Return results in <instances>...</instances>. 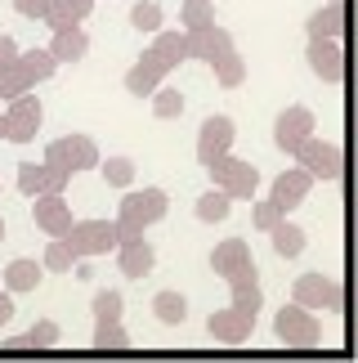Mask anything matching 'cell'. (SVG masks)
<instances>
[{
	"instance_id": "obj_15",
	"label": "cell",
	"mask_w": 358,
	"mask_h": 363,
	"mask_svg": "<svg viewBox=\"0 0 358 363\" xmlns=\"http://www.w3.org/2000/svg\"><path fill=\"white\" fill-rule=\"evenodd\" d=\"M32 220L40 233H50V238H63L67 229H72V206H67L63 193H40V198H32Z\"/></svg>"
},
{
	"instance_id": "obj_29",
	"label": "cell",
	"mask_w": 358,
	"mask_h": 363,
	"mask_svg": "<svg viewBox=\"0 0 358 363\" xmlns=\"http://www.w3.org/2000/svg\"><path fill=\"white\" fill-rule=\"evenodd\" d=\"M229 206L233 198L229 193H219V189H206L197 202H192V216L202 220V225H219V220H229Z\"/></svg>"
},
{
	"instance_id": "obj_19",
	"label": "cell",
	"mask_w": 358,
	"mask_h": 363,
	"mask_svg": "<svg viewBox=\"0 0 358 363\" xmlns=\"http://www.w3.org/2000/svg\"><path fill=\"white\" fill-rule=\"evenodd\" d=\"M148 54H153L166 72H179V63H188V32H179V27H175V32H166V27H161V32H153Z\"/></svg>"
},
{
	"instance_id": "obj_35",
	"label": "cell",
	"mask_w": 358,
	"mask_h": 363,
	"mask_svg": "<svg viewBox=\"0 0 358 363\" xmlns=\"http://www.w3.org/2000/svg\"><path fill=\"white\" fill-rule=\"evenodd\" d=\"M148 99H153V117H157V121H175V117H184V94H179L175 86H157L153 94H148Z\"/></svg>"
},
{
	"instance_id": "obj_4",
	"label": "cell",
	"mask_w": 358,
	"mask_h": 363,
	"mask_svg": "<svg viewBox=\"0 0 358 363\" xmlns=\"http://www.w3.org/2000/svg\"><path fill=\"white\" fill-rule=\"evenodd\" d=\"M211 269L224 278V283H260V269H255V256H251V242L246 238H224L215 242L211 251Z\"/></svg>"
},
{
	"instance_id": "obj_44",
	"label": "cell",
	"mask_w": 358,
	"mask_h": 363,
	"mask_svg": "<svg viewBox=\"0 0 358 363\" xmlns=\"http://www.w3.org/2000/svg\"><path fill=\"white\" fill-rule=\"evenodd\" d=\"M0 139H5V113H0Z\"/></svg>"
},
{
	"instance_id": "obj_33",
	"label": "cell",
	"mask_w": 358,
	"mask_h": 363,
	"mask_svg": "<svg viewBox=\"0 0 358 363\" xmlns=\"http://www.w3.org/2000/svg\"><path fill=\"white\" fill-rule=\"evenodd\" d=\"M76 260H81V256L67 247V238H50V247L40 251V264H45V274H72Z\"/></svg>"
},
{
	"instance_id": "obj_46",
	"label": "cell",
	"mask_w": 358,
	"mask_h": 363,
	"mask_svg": "<svg viewBox=\"0 0 358 363\" xmlns=\"http://www.w3.org/2000/svg\"><path fill=\"white\" fill-rule=\"evenodd\" d=\"M327 5H345V0H327Z\"/></svg>"
},
{
	"instance_id": "obj_23",
	"label": "cell",
	"mask_w": 358,
	"mask_h": 363,
	"mask_svg": "<svg viewBox=\"0 0 358 363\" xmlns=\"http://www.w3.org/2000/svg\"><path fill=\"white\" fill-rule=\"evenodd\" d=\"M13 63H18L23 81H27L32 90L40 86V81H50L54 72H59V59H54L50 50H18V59H13Z\"/></svg>"
},
{
	"instance_id": "obj_9",
	"label": "cell",
	"mask_w": 358,
	"mask_h": 363,
	"mask_svg": "<svg viewBox=\"0 0 358 363\" xmlns=\"http://www.w3.org/2000/svg\"><path fill=\"white\" fill-rule=\"evenodd\" d=\"M40 121H45L40 99L27 90V94H18V99H9V108H5V139L9 144H27V139H36Z\"/></svg>"
},
{
	"instance_id": "obj_20",
	"label": "cell",
	"mask_w": 358,
	"mask_h": 363,
	"mask_svg": "<svg viewBox=\"0 0 358 363\" xmlns=\"http://www.w3.org/2000/svg\"><path fill=\"white\" fill-rule=\"evenodd\" d=\"M161 81H166V67H161L157 59H153V54H139V59H134L130 63V72H126V90L134 94V99H148V94H153L157 86H161Z\"/></svg>"
},
{
	"instance_id": "obj_45",
	"label": "cell",
	"mask_w": 358,
	"mask_h": 363,
	"mask_svg": "<svg viewBox=\"0 0 358 363\" xmlns=\"http://www.w3.org/2000/svg\"><path fill=\"white\" fill-rule=\"evenodd\" d=\"M0 238H5V216H0Z\"/></svg>"
},
{
	"instance_id": "obj_3",
	"label": "cell",
	"mask_w": 358,
	"mask_h": 363,
	"mask_svg": "<svg viewBox=\"0 0 358 363\" xmlns=\"http://www.w3.org/2000/svg\"><path fill=\"white\" fill-rule=\"evenodd\" d=\"M273 332H278V341L291 345V350H313V345L323 341V323L313 318V310H305V305H296V301L273 314Z\"/></svg>"
},
{
	"instance_id": "obj_11",
	"label": "cell",
	"mask_w": 358,
	"mask_h": 363,
	"mask_svg": "<svg viewBox=\"0 0 358 363\" xmlns=\"http://www.w3.org/2000/svg\"><path fill=\"white\" fill-rule=\"evenodd\" d=\"M305 59H309V72L318 81H327V86H340V81H345V45H340V40L313 36L305 45Z\"/></svg>"
},
{
	"instance_id": "obj_6",
	"label": "cell",
	"mask_w": 358,
	"mask_h": 363,
	"mask_svg": "<svg viewBox=\"0 0 358 363\" xmlns=\"http://www.w3.org/2000/svg\"><path fill=\"white\" fill-rule=\"evenodd\" d=\"M291 301L296 305H305V310H332L340 314L345 310V291H340L336 278H327V274H300L296 283H291Z\"/></svg>"
},
{
	"instance_id": "obj_18",
	"label": "cell",
	"mask_w": 358,
	"mask_h": 363,
	"mask_svg": "<svg viewBox=\"0 0 358 363\" xmlns=\"http://www.w3.org/2000/svg\"><path fill=\"white\" fill-rule=\"evenodd\" d=\"M117 269L126 278H148L157 269V251L148 238H130V242H117Z\"/></svg>"
},
{
	"instance_id": "obj_7",
	"label": "cell",
	"mask_w": 358,
	"mask_h": 363,
	"mask_svg": "<svg viewBox=\"0 0 358 363\" xmlns=\"http://www.w3.org/2000/svg\"><path fill=\"white\" fill-rule=\"evenodd\" d=\"M63 238H67V247H72L81 260H94V256H108V251H117L112 220H72V229H67Z\"/></svg>"
},
{
	"instance_id": "obj_8",
	"label": "cell",
	"mask_w": 358,
	"mask_h": 363,
	"mask_svg": "<svg viewBox=\"0 0 358 363\" xmlns=\"http://www.w3.org/2000/svg\"><path fill=\"white\" fill-rule=\"evenodd\" d=\"M72 171L50 162H18V193L23 198H40V193H67Z\"/></svg>"
},
{
	"instance_id": "obj_2",
	"label": "cell",
	"mask_w": 358,
	"mask_h": 363,
	"mask_svg": "<svg viewBox=\"0 0 358 363\" xmlns=\"http://www.w3.org/2000/svg\"><path fill=\"white\" fill-rule=\"evenodd\" d=\"M291 157H296L300 171H309L313 179H323V184H336V179L345 175V152H340V144H332V139L309 135L305 144H296Z\"/></svg>"
},
{
	"instance_id": "obj_34",
	"label": "cell",
	"mask_w": 358,
	"mask_h": 363,
	"mask_svg": "<svg viewBox=\"0 0 358 363\" xmlns=\"http://www.w3.org/2000/svg\"><path fill=\"white\" fill-rule=\"evenodd\" d=\"M134 337L126 328H121V318H112V323H94V350H130Z\"/></svg>"
},
{
	"instance_id": "obj_41",
	"label": "cell",
	"mask_w": 358,
	"mask_h": 363,
	"mask_svg": "<svg viewBox=\"0 0 358 363\" xmlns=\"http://www.w3.org/2000/svg\"><path fill=\"white\" fill-rule=\"evenodd\" d=\"M13 9H18L23 18H40V23H45V13H50V0H13Z\"/></svg>"
},
{
	"instance_id": "obj_1",
	"label": "cell",
	"mask_w": 358,
	"mask_h": 363,
	"mask_svg": "<svg viewBox=\"0 0 358 363\" xmlns=\"http://www.w3.org/2000/svg\"><path fill=\"white\" fill-rule=\"evenodd\" d=\"M206 171H211L215 189H219V193H229L233 202H251V198H255V189H260V171H255V162L233 157V152L215 157L211 166H206Z\"/></svg>"
},
{
	"instance_id": "obj_24",
	"label": "cell",
	"mask_w": 358,
	"mask_h": 363,
	"mask_svg": "<svg viewBox=\"0 0 358 363\" xmlns=\"http://www.w3.org/2000/svg\"><path fill=\"white\" fill-rule=\"evenodd\" d=\"M59 341H63L59 323H54V318H36V328L23 332V337H9L5 350H54Z\"/></svg>"
},
{
	"instance_id": "obj_42",
	"label": "cell",
	"mask_w": 358,
	"mask_h": 363,
	"mask_svg": "<svg viewBox=\"0 0 358 363\" xmlns=\"http://www.w3.org/2000/svg\"><path fill=\"white\" fill-rule=\"evenodd\" d=\"M13 59H18V45H13V36L0 32V63H13Z\"/></svg>"
},
{
	"instance_id": "obj_39",
	"label": "cell",
	"mask_w": 358,
	"mask_h": 363,
	"mask_svg": "<svg viewBox=\"0 0 358 363\" xmlns=\"http://www.w3.org/2000/svg\"><path fill=\"white\" fill-rule=\"evenodd\" d=\"M32 86L23 81L18 72V63H0V104H9V99H18V94H27Z\"/></svg>"
},
{
	"instance_id": "obj_21",
	"label": "cell",
	"mask_w": 358,
	"mask_h": 363,
	"mask_svg": "<svg viewBox=\"0 0 358 363\" xmlns=\"http://www.w3.org/2000/svg\"><path fill=\"white\" fill-rule=\"evenodd\" d=\"M305 32H309V40L318 36V40H340L345 36V5H323L305 18Z\"/></svg>"
},
{
	"instance_id": "obj_36",
	"label": "cell",
	"mask_w": 358,
	"mask_h": 363,
	"mask_svg": "<svg viewBox=\"0 0 358 363\" xmlns=\"http://www.w3.org/2000/svg\"><path fill=\"white\" fill-rule=\"evenodd\" d=\"M161 23H166V13H161L157 0H134V9H130V27L134 32H161Z\"/></svg>"
},
{
	"instance_id": "obj_32",
	"label": "cell",
	"mask_w": 358,
	"mask_h": 363,
	"mask_svg": "<svg viewBox=\"0 0 358 363\" xmlns=\"http://www.w3.org/2000/svg\"><path fill=\"white\" fill-rule=\"evenodd\" d=\"M103 179H108V189H121L126 193L134 184V162L130 157H99V166H94Z\"/></svg>"
},
{
	"instance_id": "obj_12",
	"label": "cell",
	"mask_w": 358,
	"mask_h": 363,
	"mask_svg": "<svg viewBox=\"0 0 358 363\" xmlns=\"http://www.w3.org/2000/svg\"><path fill=\"white\" fill-rule=\"evenodd\" d=\"M309 135H313V113L305 104L282 108L278 121H273V148H282V152H296V144H305Z\"/></svg>"
},
{
	"instance_id": "obj_40",
	"label": "cell",
	"mask_w": 358,
	"mask_h": 363,
	"mask_svg": "<svg viewBox=\"0 0 358 363\" xmlns=\"http://www.w3.org/2000/svg\"><path fill=\"white\" fill-rule=\"evenodd\" d=\"M282 216H287V211H278V206H273L269 198H260V202H251V225H255L260 233H269V229L278 225Z\"/></svg>"
},
{
	"instance_id": "obj_37",
	"label": "cell",
	"mask_w": 358,
	"mask_h": 363,
	"mask_svg": "<svg viewBox=\"0 0 358 363\" xmlns=\"http://www.w3.org/2000/svg\"><path fill=\"white\" fill-rule=\"evenodd\" d=\"M121 310H126V301H121V291H117V287L94 291V301H90L94 323H112V318H121Z\"/></svg>"
},
{
	"instance_id": "obj_31",
	"label": "cell",
	"mask_w": 358,
	"mask_h": 363,
	"mask_svg": "<svg viewBox=\"0 0 358 363\" xmlns=\"http://www.w3.org/2000/svg\"><path fill=\"white\" fill-rule=\"evenodd\" d=\"M153 314L161 318V323H184V318H188V301L184 296H179V291L175 287H161L157 291V296H153Z\"/></svg>"
},
{
	"instance_id": "obj_43",
	"label": "cell",
	"mask_w": 358,
	"mask_h": 363,
	"mask_svg": "<svg viewBox=\"0 0 358 363\" xmlns=\"http://www.w3.org/2000/svg\"><path fill=\"white\" fill-rule=\"evenodd\" d=\"M0 323H13V296L0 291Z\"/></svg>"
},
{
	"instance_id": "obj_30",
	"label": "cell",
	"mask_w": 358,
	"mask_h": 363,
	"mask_svg": "<svg viewBox=\"0 0 358 363\" xmlns=\"http://www.w3.org/2000/svg\"><path fill=\"white\" fill-rule=\"evenodd\" d=\"M211 72H215V81L224 90H238L242 81H246V59H242L238 50H229V54H219V59L211 63Z\"/></svg>"
},
{
	"instance_id": "obj_25",
	"label": "cell",
	"mask_w": 358,
	"mask_h": 363,
	"mask_svg": "<svg viewBox=\"0 0 358 363\" xmlns=\"http://www.w3.org/2000/svg\"><path fill=\"white\" fill-rule=\"evenodd\" d=\"M40 283H45V264L40 260H27V256H18V260H9L5 264V287L9 291H36Z\"/></svg>"
},
{
	"instance_id": "obj_27",
	"label": "cell",
	"mask_w": 358,
	"mask_h": 363,
	"mask_svg": "<svg viewBox=\"0 0 358 363\" xmlns=\"http://www.w3.org/2000/svg\"><path fill=\"white\" fill-rule=\"evenodd\" d=\"M269 238H273V251H278L282 260H296L300 251H305V242H309V238H305V229H300V225H291L287 216H282L278 225L269 229Z\"/></svg>"
},
{
	"instance_id": "obj_28",
	"label": "cell",
	"mask_w": 358,
	"mask_h": 363,
	"mask_svg": "<svg viewBox=\"0 0 358 363\" xmlns=\"http://www.w3.org/2000/svg\"><path fill=\"white\" fill-rule=\"evenodd\" d=\"M215 27V0H184L179 5V32H206Z\"/></svg>"
},
{
	"instance_id": "obj_38",
	"label": "cell",
	"mask_w": 358,
	"mask_h": 363,
	"mask_svg": "<svg viewBox=\"0 0 358 363\" xmlns=\"http://www.w3.org/2000/svg\"><path fill=\"white\" fill-rule=\"evenodd\" d=\"M229 291H233V305H238L242 314L255 318L260 310H265V291H260V283H233Z\"/></svg>"
},
{
	"instance_id": "obj_14",
	"label": "cell",
	"mask_w": 358,
	"mask_h": 363,
	"mask_svg": "<svg viewBox=\"0 0 358 363\" xmlns=\"http://www.w3.org/2000/svg\"><path fill=\"white\" fill-rule=\"evenodd\" d=\"M206 328H211V337L219 345H246V341H251V332H255V318L242 314L238 305H229V310H211Z\"/></svg>"
},
{
	"instance_id": "obj_26",
	"label": "cell",
	"mask_w": 358,
	"mask_h": 363,
	"mask_svg": "<svg viewBox=\"0 0 358 363\" xmlns=\"http://www.w3.org/2000/svg\"><path fill=\"white\" fill-rule=\"evenodd\" d=\"M94 0H50V13H45V27H81L90 18Z\"/></svg>"
},
{
	"instance_id": "obj_5",
	"label": "cell",
	"mask_w": 358,
	"mask_h": 363,
	"mask_svg": "<svg viewBox=\"0 0 358 363\" xmlns=\"http://www.w3.org/2000/svg\"><path fill=\"white\" fill-rule=\"evenodd\" d=\"M40 162L81 175V171H94V166H99V144H94L90 135H59L54 144H45V157Z\"/></svg>"
},
{
	"instance_id": "obj_17",
	"label": "cell",
	"mask_w": 358,
	"mask_h": 363,
	"mask_svg": "<svg viewBox=\"0 0 358 363\" xmlns=\"http://www.w3.org/2000/svg\"><path fill=\"white\" fill-rule=\"evenodd\" d=\"M229 50H238V45H233V36L219 23L206 27V32H188V63H206V67H211L219 54H229Z\"/></svg>"
},
{
	"instance_id": "obj_13",
	"label": "cell",
	"mask_w": 358,
	"mask_h": 363,
	"mask_svg": "<svg viewBox=\"0 0 358 363\" xmlns=\"http://www.w3.org/2000/svg\"><path fill=\"white\" fill-rule=\"evenodd\" d=\"M233 139H238V125H233V117H206L202 130H197V162L211 166L215 157L233 152Z\"/></svg>"
},
{
	"instance_id": "obj_16",
	"label": "cell",
	"mask_w": 358,
	"mask_h": 363,
	"mask_svg": "<svg viewBox=\"0 0 358 363\" xmlns=\"http://www.w3.org/2000/svg\"><path fill=\"white\" fill-rule=\"evenodd\" d=\"M309 189H313V175H309V171H300V166H287L282 175H273L269 202L278 206V211H296V206L309 198Z\"/></svg>"
},
{
	"instance_id": "obj_22",
	"label": "cell",
	"mask_w": 358,
	"mask_h": 363,
	"mask_svg": "<svg viewBox=\"0 0 358 363\" xmlns=\"http://www.w3.org/2000/svg\"><path fill=\"white\" fill-rule=\"evenodd\" d=\"M59 63H81L90 54V36L81 32V27H54V36H50V45H45Z\"/></svg>"
},
{
	"instance_id": "obj_10",
	"label": "cell",
	"mask_w": 358,
	"mask_h": 363,
	"mask_svg": "<svg viewBox=\"0 0 358 363\" xmlns=\"http://www.w3.org/2000/svg\"><path fill=\"white\" fill-rule=\"evenodd\" d=\"M166 211H171L166 189H139V193L126 189V198H121V206H117V216H126V220H134V225H144V229L148 225H161Z\"/></svg>"
}]
</instances>
